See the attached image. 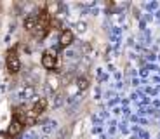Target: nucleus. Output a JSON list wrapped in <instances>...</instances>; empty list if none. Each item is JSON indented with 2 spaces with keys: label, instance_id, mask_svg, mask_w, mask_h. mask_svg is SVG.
<instances>
[{
  "label": "nucleus",
  "instance_id": "f257e3e1",
  "mask_svg": "<svg viewBox=\"0 0 160 139\" xmlns=\"http://www.w3.org/2000/svg\"><path fill=\"white\" fill-rule=\"evenodd\" d=\"M47 108V99L45 97H40L33 103V106L30 110H26V118H24V125H33V123L38 120V117L42 115Z\"/></svg>",
  "mask_w": 160,
  "mask_h": 139
},
{
  "label": "nucleus",
  "instance_id": "f03ea898",
  "mask_svg": "<svg viewBox=\"0 0 160 139\" xmlns=\"http://www.w3.org/2000/svg\"><path fill=\"white\" fill-rule=\"evenodd\" d=\"M5 66H7V72L12 73V75L19 73L21 61H19V56H18L16 49H9L7 51V56H5Z\"/></svg>",
  "mask_w": 160,
  "mask_h": 139
},
{
  "label": "nucleus",
  "instance_id": "7ed1b4c3",
  "mask_svg": "<svg viewBox=\"0 0 160 139\" xmlns=\"http://www.w3.org/2000/svg\"><path fill=\"white\" fill-rule=\"evenodd\" d=\"M56 63H58L56 52L47 51V52L42 54V66H44L45 70H54V68H56Z\"/></svg>",
  "mask_w": 160,
  "mask_h": 139
},
{
  "label": "nucleus",
  "instance_id": "20e7f679",
  "mask_svg": "<svg viewBox=\"0 0 160 139\" xmlns=\"http://www.w3.org/2000/svg\"><path fill=\"white\" fill-rule=\"evenodd\" d=\"M23 129H24V125L19 122V120L12 118L11 123H9V129H7V136L9 137H16V136H19L21 132H23Z\"/></svg>",
  "mask_w": 160,
  "mask_h": 139
},
{
  "label": "nucleus",
  "instance_id": "39448f33",
  "mask_svg": "<svg viewBox=\"0 0 160 139\" xmlns=\"http://www.w3.org/2000/svg\"><path fill=\"white\" fill-rule=\"evenodd\" d=\"M73 38H75V35H73V32L72 30H61V33H59V45L61 47H68V45H72L73 44Z\"/></svg>",
  "mask_w": 160,
  "mask_h": 139
},
{
  "label": "nucleus",
  "instance_id": "423d86ee",
  "mask_svg": "<svg viewBox=\"0 0 160 139\" xmlns=\"http://www.w3.org/2000/svg\"><path fill=\"white\" fill-rule=\"evenodd\" d=\"M61 87V78L58 75H54V73H49L47 77V89L51 92H58Z\"/></svg>",
  "mask_w": 160,
  "mask_h": 139
},
{
  "label": "nucleus",
  "instance_id": "0eeeda50",
  "mask_svg": "<svg viewBox=\"0 0 160 139\" xmlns=\"http://www.w3.org/2000/svg\"><path fill=\"white\" fill-rule=\"evenodd\" d=\"M23 26H24V30H26V32L33 33V30H35V26H37V14H30V16L24 17Z\"/></svg>",
  "mask_w": 160,
  "mask_h": 139
},
{
  "label": "nucleus",
  "instance_id": "6e6552de",
  "mask_svg": "<svg viewBox=\"0 0 160 139\" xmlns=\"http://www.w3.org/2000/svg\"><path fill=\"white\" fill-rule=\"evenodd\" d=\"M75 83H77V89H78V91H85V89H89L91 80H89V77H78V78L75 80Z\"/></svg>",
  "mask_w": 160,
  "mask_h": 139
},
{
  "label": "nucleus",
  "instance_id": "1a4fd4ad",
  "mask_svg": "<svg viewBox=\"0 0 160 139\" xmlns=\"http://www.w3.org/2000/svg\"><path fill=\"white\" fill-rule=\"evenodd\" d=\"M77 30H78L80 33H84L85 30H87V23H84V21H80V23H77Z\"/></svg>",
  "mask_w": 160,
  "mask_h": 139
}]
</instances>
